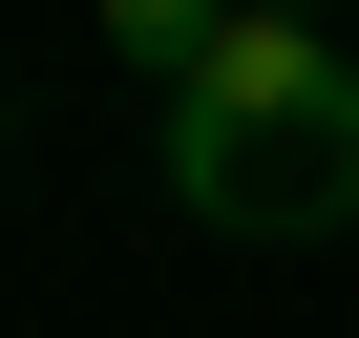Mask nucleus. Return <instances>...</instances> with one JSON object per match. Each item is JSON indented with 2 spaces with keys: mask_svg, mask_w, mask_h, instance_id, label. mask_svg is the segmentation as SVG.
I'll use <instances>...</instances> for the list:
<instances>
[{
  "mask_svg": "<svg viewBox=\"0 0 359 338\" xmlns=\"http://www.w3.org/2000/svg\"><path fill=\"white\" fill-rule=\"evenodd\" d=\"M169 212L233 233V254L338 233V212H359V64H338V43H296V22H233V43H212V85L169 106Z\"/></svg>",
  "mask_w": 359,
  "mask_h": 338,
  "instance_id": "1",
  "label": "nucleus"
},
{
  "mask_svg": "<svg viewBox=\"0 0 359 338\" xmlns=\"http://www.w3.org/2000/svg\"><path fill=\"white\" fill-rule=\"evenodd\" d=\"M106 43H127V64H148V85H169V106H191V85H212V43H233V22H212V0H106Z\"/></svg>",
  "mask_w": 359,
  "mask_h": 338,
  "instance_id": "2",
  "label": "nucleus"
}]
</instances>
